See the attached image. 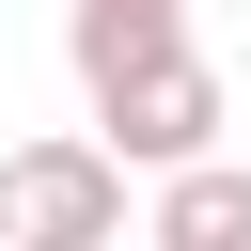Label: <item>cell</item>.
<instances>
[{"mask_svg": "<svg viewBox=\"0 0 251 251\" xmlns=\"http://www.w3.org/2000/svg\"><path fill=\"white\" fill-rule=\"evenodd\" d=\"M0 235L16 251H110L126 235V157L110 141H16L0 157Z\"/></svg>", "mask_w": 251, "mask_h": 251, "instance_id": "cell-1", "label": "cell"}, {"mask_svg": "<svg viewBox=\"0 0 251 251\" xmlns=\"http://www.w3.org/2000/svg\"><path fill=\"white\" fill-rule=\"evenodd\" d=\"M94 141H110L126 173H173V157H204V141H220V63H204V47H157V63L94 78Z\"/></svg>", "mask_w": 251, "mask_h": 251, "instance_id": "cell-2", "label": "cell"}, {"mask_svg": "<svg viewBox=\"0 0 251 251\" xmlns=\"http://www.w3.org/2000/svg\"><path fill=\"white\" fill-rule=\"evenodd\" d=\"M157 251H251V173H235L220 141L157 173Z\"/></svg>", "mask_w": 251, "mask_h": 251, "instance_id": "cell-3", "label": "cell"}, {"mask_svg": "<svg viewBox=\"0 0 251 251\" xmlns=\"http://www.w3.org/2000/svg\"><path fill=\"white\" fill-rule=\"evenodd\" d=\"M157 47H188V0H63V63H78V94L126 78V63H157Z\"/></svg>", "mask_w": 251, "mask_h": 251, "instance_id": "cell-4", "label": "cell"}]
</instances>
